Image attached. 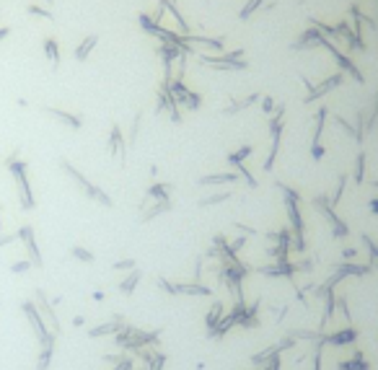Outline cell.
Wrapping results in <instances>:
<instances>
[{
    "mask_svg": "<svg viewBox=\"0 0 378 370\" xmlns=\"http://www.w3.org/2000/svg\"><path fill=\"white\" fill-rule=\"evenodd\" d=\"M8 169L13 171V176H16V184L21 189V207L24 210H32L34 207V197H32V189H29V179H26V163L18 161L16 153L8 158Z\"/></svg>",
    "mask_w": 378,
    "mask_h": 370,
    "instance_id": "cell-1",
    "label": "cell"
},
{
    "mask_svg": "<svg viewBox=\"0 0 378 370\" xmlns=\"http://www.w3.org/2000/svg\"><path fill=\"white\" fill-rule=\"evenodd\" d=\"M21 308H24V313H26L29 324H32V329L36 331V337H39L42 347H44V344H55V334H47V329H44V319H42L39 308H36L32 300H26V303L21 306Z\"/></svg>",
    "mask_w": 378,
    "mask_h": 370,
    "instance_id": "cell-2",
    "label": "cell"
},
{
    "mask_svg": "<svg viewBox=\"0 0 378 370\" xmlns=\"http://www.w3.org/2000/svg\"><path fill=\"white\" fill-rule=\"evenodd\" d=\"M18 238L26 244V251L29 256H32V262L34 267H42V254H39V248H36V241H34V228L32 225H24V228H18Z\"/></svg>",
    "mask_w": 378,
    "mask_h": 370,
    "instance_id": "cell-3",
    "label": "cell"
},
{
    "mask_svg": "<svg viewBox=\"0 0 378 370\" xmlns=\"http://www.w3.org/2000/svg\"><path fill=\"white\" fill-rule=\"evenodd\" d=\"M36 303H39V311H42V316H47L49 319V324H52V329H55V334L60 331V324H57V316H55V311H52V303L47 300V295L39 290L36 293Z\"/></svg>",
    "mask_w": 378,
    "mask_h": 370,
    "instance_id": "cell-4",
    "label": "cell"
},
{
    "mask_svg": "<svg viewBox=\"0 0 378 370\" xmlns=\"http://www.w3.org/2000/svg\"><path fill=\"white\" fill-rule=\"evenodd\" d=\"M96 42H99V36H86V39L78 44V49H75V57H78V60H86V57L91 55V49L96 47Z\"/></svg>",
    "mask_w": 378,
    "mask_h": 370,
    "instance_id": "cell-5",
    "label": "cell"
},
{
    "mask_svg": "<svg viewBox=\"0 0 378 370\" xmlns=\"http://www.w3.org/2000/svg\"><path fill=\"white\" fill-rule=\"evenodd\" d=\"M44 52H47V57L52 60V67H57L60 65V49H57V42L52 39H44Z\"/></svg>",
    "mask_w": 378,
    "mask_h": 370,
    "instance_id": "cell-6",
    "label": "cell"
},
{
    "mask_svg": "<svg viewBox=\"0 0 378 370\" xmlns=\"http://www.w3.org/2000/svg\"><path fill=\"white\" fill-rule=\"evenodd\" d=\"M187 42H192V44H205V47H210V49H223V42L220 39H207V36H184Z\"/></svg>",
    "mask_w": 378,
    "mask_h": 370,
    "instance_id": "cell-7",
    "label": "cell"
},
{
    "mask_svg": "<svg viewBox=\"0 0 378 370\" xmlns=\"http://www.w3.org/2000/svg\"><path fill=\"white\" fill-rule=\"evenodd\" d=\"M52 117H57V119H63L65 124H70V127H75V130H78L80 127V119L78 117H73V114H67V111H63V109H47Z\"/></svg>",
    "mask_w": 378,
    "mask_h": 370,
    "instance_id": "cell-8",
    "label": "cell"
},
{
    "mask_svg": "<svg viewBox=\"0 0 378 370\" xmlns=\"http://www.w3.org/2000/svg\"><path fill=\"white\" fill-rule=\"evenodd\" d=\"M339 80H342V75H331V78H327V80L321 83V86H316V91H314L311 96H308V101H311V99H316V96H321V93H327V91H329L331 86H337Z\"/></svg>",
    "mask_w": 378,
    "mask_h": 370,
    "instance_id": "cell-9",
    "label": "cell"
},
{
    "mask_svg": "<svg viewBox=\"0 0 378 370\" xmlns=\"http://www.w3.org/2000/svg\"><path fill=\"white\" fill-rule=\"evenodd\" d=\"M49 360H52V344H44L39 352V360H36V370H47Z\"/></svg>",
    "mask_w": 378,
    "mask_h": 370,
    "instance_id": "cell-10",
    "label": "cell"
},
{
    "mask_svg": "<svg viewBox=\"0 0 378 370\" xmlns=\"http://www.w3.org/2000/svg\"><path fill=\"white\" fill-rule=\"evenodd\" d=\"M223 181H236V173H218V176H205L200 184H223Z\"/></svg>",
    "mask_w": 378,
    "mask_h": 370,
    "instance_id": "cell-11",
    "label": "cell"
},
{
    "mask_svg": "<svg viewBox=\"0 0 378 370\" xmlns=\"http://www.w3.org/2000/svg\"><path fill=\"white\" fill-rule=\"evenodd\" d=\"M70 254L75 256V259H80V262H94V254L86 251L83 246H73V248H70Z\"/></svg>",
    "mask_w": 378,
    "mask_h": 370,
    "instance_id": "cell-12",
    "label": "cell"
},
{
    "mask_svg": "<svg viewBox=\"0 0 378 370\" xmlns=\"http://www.w3.org/2000/svg\"><path fill=\"white\" fill-rule=\"evenodd\" d=\"M117 329V324H104V326H96V329H91L88 334L91 337H104V334H111V331Z\"/></svg>",
    "mask_w": 378,
    "mask_h": 370,
    "instance_id": "cell-13",
    "label": "cell"
},
{
    "mask_svg": "<svg viewBox=\"0 0 378 370\" xmlns=\"http://www.w3.org/2000/svg\"><path fill=\"white\" fill-rule=\"evenodd\" d=\"M138 280H140V272H135L132 277H127V280L122 282V293H132L135 285H138Z\"/></svg>",
    "mask_w": 378,
    "mask_h": 370,
    "instance_id": "cell-14",
    "label": "cell"
},
{
    "mask_svg": "<svg viewBox=\"0 0 378 370\" xmlns=\"http://www.w3.org/2000/svg\"><path fill=\"white\" fill-rule=\"evenodd\" d=\"M259 5H262V0H249V3L244 5V11H241V18H249L256 8H259Z\"/></svg>",
    "mask_w": 378,
    "mask_h": 370,
    "instance_id": "cell-15",
    "label": "cell"
},
{
    "mask_svg": "<svg viewBox=\"0 0 378 370\" xmlns=\"http://www.w3.org/2000/svg\"><path fill=\"white\" fill-rule=\"evenodd\" d=\"M249 153H252V148L246 145V148H241L238 153H231V155H228V161H231V163H241V161H244V158H246Z\"/></svg>",
    "mask_w": 378,
    "mask_h": 370,
    "instance_id": "cell-16",
    "label": "cell"
},
{
    "mask_svg": "<svg viewBox=\"0 0 378 370\" xmlns=\"http://www.w3.org/2000/svg\"><path fill=\"white\" fill-rule=\"evenodd\" d=\"M29 13H34V16H44V18H55L52 16V11H47V8H42V5H29Z\"/></svg>",
    "mask_w": 378,
    "mask_h": 370,
    "instance_id": "cell-17",
    "label": "cell"
},
{
    "mask_svg": "<svg viewBox=\"0 0 378 370\" xmlns=\"http://www.w3.org/2000/svg\"><path fill=\"white\" fill-rule=\"evenodd\" d=\"M29 267H34V264L24 259V262H16V264H13L11 272H13V275H24V272H29Z\"/></svg>",
    "mask_w": 378,
    "mask_h": 370,
    "instance_id": "cell-18",
    "label": "cell"
},
{
    "mask_svg": "<svg viewBox=\"0 0 378 370\" xmlns=\"http://www.w3.org/2000/svg\"><path fill=\"white\" fill-rule=\"evenodd\" d=\"M119 142H122V138H119V127H114V130H111V140H109L111 153H117V150H119Z\"/></svg>",
    "mask_w": 378,
    "mask_h": 370,
    "instance_id": "cell-19",
    "label": "cell"
},
{
    "mask_svg": "<svg viewBox=\"0 0 378 370\" xmlns=\"http://www.w3.org/2000/svg\"><path fill=\"white\" fill-rule=\"evenodd\" d=\"M166 189H169V184H156L148 189V194L150 197H166Z\"/></svg>",
    "mask_w": 378,
    "mask_h": 370,
    "instance_id": "cell-20",
    "label": "cell"
},
{
    "mask_svg": "<svg viewBox=\"0 0 378 370\" xmlns=\"http://www.w3.org/2000/svg\"><path fill=\"white\" fill-rule=\"evenodd\" d=\"M132 267H135L132 259H125V262H117L114 264V269H132Z\"/></svg>",
    "mask_w": 378,
    "mask_h": 370,
    "instance_id": "cell-21",
    "label": "cell"
},
{
    "mask_svg": "<svg viewBox=\"0 0 378 370\" xmlns=\"http://www.w3.org/2000/svg\"><path fill=\"white\" fill-rule=\"evenodd\" d=\"M18 238V233H8V236H0V246H5V244H13V241Z\"/></svg>",
    "mask_w": 378,
    "mask_h": 370,
    "instance_id": "cell-22",
    "label": "cell"
},
{
    "mask_svg": "<svg viewBox=\"0 0 378 370\" xmlns=\"http://www.w3.org/2000/svg\"><path fill=\"white\" fill-rule=\"evenodd\" d=\"M223 200H228V194H218V197H210V200L202 202V205H213V202H223Z\"/></svg>",
    "mask_w": 378,
    "mask_h": 370,
    "instance_id": "cell-23",
    "label": "cell"
},
{
    "mask_svg": "<svg viewBox=\"0 0 378 370\" xmlns=\"http://www.w3.org/2000/svg\"><path fill=\"white\" fill-rule=\"evenodd\" d=\"M264 111H272V99H264Z\"/></svg>",
    "mask_w": 378,
    "mask_h": 370,
    "instance_id": "cell-24",
    "label": "cell"
},
{
    "mask_svg": "<svg viewBox=\"0 0 378 370\" xmlns=\"http://www.w3.org/2000/svg\"><path fill=\"white\" fill-rule=\"evenodd\" d=\"M370 207H373V213H378V200H373V202H370Z\"/></svg>",
    "mask_w": 378,
    "mask_h": 370,
    "instance_id": "cell-25",
    "label": "cell"
},
{
    "mask_svg": "<svg viewBox=\"0 0 378 370\" xmlns=\"http://www.w3.org/2000/svg\"><path fill=\"white\" fill-rule=\"evenodd\" d=\"M3 36H8V29H0V39H3Z\"/></svg>",
    "mask_w": 378,
    "mask_h": 370,
    "instance_id": "cell-26",
    "label": "cell"
}]
</instances>
